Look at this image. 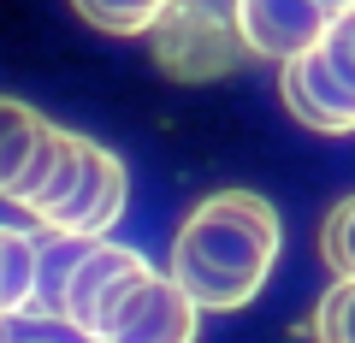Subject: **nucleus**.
<instances>
[{"label":"nucleus","instance_id":"nucleus-11","mask_svg":"<svg viewBox=\"0 0 355 343\" xmlns=\"http://www.w3.org/2000/svg\"><path fill=\"white\" fill-rule=\"evenodd\" d=\"M314 337L320 343H355V279H338L314 308Z\"/></svg>","mask_w":355,"mask_h":343},{"label":"nucleus","instance_id":"nucleus-15","mask_svg":"<svg viewBox=\"0 0 355 343\" xmlns=\"http://www.w3.org/2000/svg\"><path fill=\"white\" fill-rule=\"evenodd\" d=\"M0 343H18V331H12V319L0 314Z\"/></svg>","mask_w":355,"mask_h":343},{"label":"nucleus","instance_id":"nucleus-2","mask_svg":"<svg viewBox=\"0 0 355 343\" xmlns=\"http://www.w3.org/2000/svg\"><path fill=\"white\" fill-rule=\"evenodd\" d=\"M196 331H202V308L184 296V284L172 272H148L119 296L95 343H196Z\"/></svg>","mask_w":355,"mask_h":343},{"label":"nucleus","instance_id":"nucleus-9","mask_svg":"<svg viewBox=\"0 0 355 343\" xmlns=\"http://www.w3.org/2000/svg\"><path fill=\"white\" fill-rule=\"evenodd\" d=\"M30 302H36V237L0 225V314L30 319Z\"/></svg>","mask_w":355,"mask_h":343},{"label":"nucleus","instance_id":"nucleus-1","mask_svg":"<svg viewBox=\"0 0 355 343\" xmlns=\"http://www.w3.org/2000/svg\"><path fill=\"white\" fill-rule=\"evenodd\" d=\"M284 249L279 207L254 190H219L172 237V279L202 314H237L266 290Z\"/></svg>","mask_w":355,"mask_h":343},{"label":"nucleus","instance_id":"nucleus-14","mask_svg":"<svg viewBox=\"0 0 355 343\" xmlns=\"http://www.w3.org/2000/svg\"><path fill=\"white\" fill-rule=\"evenodd\" d=\"M83 142H89V137H71V142H65V160H60V172H53V178H48V190H42L36 202L24 207L30 219H42L53 202H65V190H71V184H77V172H83Z\"/></svg>","mask_w":355,"mask_h":343},{"label":"nucleus","instance_id":"nucleus-3","mask_svg":"<svg viewBox=\"0 0 355 343\" xmlns=\"http://www.w3.org/2000/svg\"><path fill=\"white\" fill-rule=\"evenodd\" d=\"M148 272L154 267L142 261L137 249H125V243H113V237H95L83 249V261H77L71 284H65L60 326H71L77 337H101V326H107V314L119 308V296H125L137 279H148Z\"/></svg>","mask_w":355,"mask_h":343},{"label":"nucleus","instance_id":"nucleus-4","mask_svg":"<svg viewBox=\"0 0 355 343\" xmlns=\"http://www.w3.org/2000/svg\"><path fill=\"white\" fill-rule=\"evenodd\" d=\"M343 6L349 0H231L243 48L266 53V60H279V65L308 53V48H320Z\"/></svg>","mask_w":355,"mask_h":343},{"label":"nucleus","instance_id":"nucleus-7","mask_svg":"<svg viewBox=\"0 0 355 343\" xmlns=\"http://www.w3.org/2000/svg\"><path fill=\"white\" fill-rule=\"evenodd\" d=\"M89 243L95 237H77V231H42L36 237V302H30V319H60L65 314V284H71Z\"/></svg>","mask_w":355,"mask_h":343},{"label":"nucleus","instance_id":"nucleus-6","mask_svg":"<svg viewBox=\"0 0 355 343\" xmlns=\"http://www.w3.org/2000/svg\"><path fill=\"white\" fill-rule=\"evenodd\" d=\"M279 89H284V107L308 130H320V137H349L355 130V89L338 77V65L326 60V48H308L296 60H284Z\"/></svg>","mask_w":355,"mask_h":343},{"label":"nucleus","instance_id":"nucleus-12","mask_svg":"<svg viewBox=\"0 0 355 343\" xmlns=\"http://www.w3.org/2000/svg\"><path fill=\"white\" fill-rule=\"evenodd\" d=\"M320 249H326V261H331V272H338V279H355V195H349V202H338V207L326 213Z\"/></svg>","mask_w":355,"mask_h":343},{"label":"nucleus","instance_id":"nucleus-5","mask_svg":"<svg viewBox=\"0 0 355 343\" xmlns=\"http://www.w3.org/2000/svg\"><path fill=\"white\" fill-rule=\"evenodd\" d=\"M125 195H130L125 160L113 148H101V142H83V172H77V184L36 225L42 231H77V237H107L119 225V213H125Z\"/></svg>","mask_w":355,"mask_h":343},{"label":"nucleus","instance_id":"nucleus-8","mask_svg":"<svg viewBox=\"0 0 355 343\" xmlns=\"http://www.w3.org/2000/svg\"><path fill=\"white\" fill-rule=\"evenodd\" d=\"M48 130L53 125L42 113H30L24 101H6V95H0V202H12L18 178L30 172V160H36V148H42Z\"/></svg>","mask_w":355,"mask_h":343},{"label":"nucleus","instance_id":"nucleus-13","mask_svg":"<svg viewBox=\"0 0 355 343\" xmlns=\"http://www.w3.org/2000/svg\"><path fill=\"white\" fill-rule=\"evenodd\" d=\"M320 48H326V60L338 65V77L355 89V0L331 18V30H326V42H320Z\"/></svg>","mask_w":355,"mask_h":343},{"label":"nucleus","instance_id":"nucleus-10","mask_svg":"<svg viewBox=\"0 0 355 343\" xmlns=\"http://www.w3.org/2000/svg\"><path fill=\"white\" fill-rule=\"evenodd\" d=\"M71 6L107 36H148L166 12V0H71Z\"/></svg>","mask_w":355,"mask_h":343},{"label":"nucleus","instance_id":"nucleus-16","mask_svg":"<svg viewBox=\"0 0 355 343\" xmlns=\"http://www.w3.org/2000/svg\"><path fill=\"white\" fill-rule=\"evenodd\" d=\"M36 343H42V337H36Z\"/></svg>","mask_w":355,"mask_h":343}]
</instances>
